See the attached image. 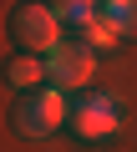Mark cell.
I'll list each match as a JSON object with an SVG mask.
<instances>
[{
    "label": "cell",
    "instance_id": "obj_5",
    "mask_svg": "<svg viewBox=\"0 0 137 152\" xmlns=\"http://www.w3.org/2000/svg\"><path fill=\"white\" fill-rule=\"evenodd\" d=\"M71 26H76V36H81V46H92V51H107V46H117V31H112V20H107V15H97V10L76 15Z\"/></svg>",
    "mask_w": 137,
    "mask_h": 152
},
{
    "label": "cell",
    "instance_id": "obj_6",
    "mask_svg": "<svg viewBox=\"0 0 137 152\" xmlns=\"http://www.w3.org/2000/svg\"><path fill=\"white\" fill-rule=\"evenodd\" d=\"M102 15L117 36H137V0H102Z\"/></svg>",
    "mask_w": 137,
    "mask_h": 152
},
{
    "label": "cell",
    "instance_id": "obj_3",
    "mask_svg": "<svg viewBox=\"0 0 137 152\" xmlns=\"http://www.w3.org/2000/svg\"><path fill=\"white\" fill-rule=\"evenodd\" d=\"M61 122H66L61 91H31V96L15 107V127H21L26 137H46V132H56Z\"/></svg>",
    "mask_w": 137,
    "mask_h": 152
},
{
    "label": "cell",
    "instance_id": "obj_2",
    "mask_svg": "<svg viewBox=\"0 0 137 152\" xmlns=\"http://www.w3.org/2000/svg\"><path fill=\"white\" fill-rule=\"evenodd\" d=\"M46 76H51L56 86H86L92 76H97V56H92V46L61 41V46L46 56Z\"/></svg>",
    "mask_w": 137,
    "mask_h": 152
},
{
    "label": "cell",
    "instance_id": "obj_7",
    "mask_svg": "<svg viewBox=\"0 0 137 152\" xmlns=\"http://www.w3.org/2000/svg\"><path fill=\"white\" fill-rule=\"evenodd\" d=\"M41 76H46V66L36 56H10V66H5V81H15V86H36Z\"/></svg>",
    "mask_w": 137,
    "mask_h": 152
},
{
    "label": "cell",
    "instance_id": "obj_1",
    "mask_svg": "<svg viewBox=\"0 0 137 152\" xmlns=\"http://www.w3.org/2000/svg\"><path fill=\"white\" fill-rule=\"evenodd\" d=\"M10 26H15V41H21L31 56H51V51L61 46V15H56L51 5H21Z\"/></svg>",
    "mask_w": 137,
    "mask_h": 152
},
{
    "label": "cell",
    "instance_id": "obj_8",
    "mask_svg": "<svg viewBox=\"0 0 137 152\" xmlns=\"http://www.w3.org/2000/svg\"><path fill=\"white\" fill-rule=\"evenodd\" d=\"M86 10H97V0H56V15H61V20H76V15H86Z\"/></svg>",
    "mask_w": 137,
    "mask_h": 152
},
{
    "label": "cell",
    "instance_id": "obj_4",
    "mask_svg": "<svg viewBox=\"0 0 137 152\" xmlns=\"http://www.w3.org/2000/svg\"><path fill=\"white\" fill-rule=\"evenodd\" d=\"M71 127H76L86 142H97V137H112V132H117V107H112L107 96H86V102L71 112Z\"/></svg>",
    "mask_w": 137,
    "mask_h": 152
}]
</instances>
